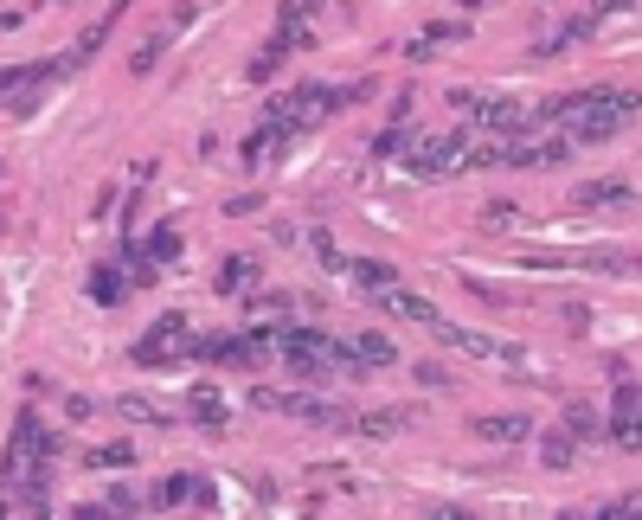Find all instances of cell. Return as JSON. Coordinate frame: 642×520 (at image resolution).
<instances>
[{"instance_id":"8","label":"cell","mask_w":642,"mask_h":520,"mask_svg":"<svg viewBox=\"0 0 642 520\" xmlns=\"http://www.w3.org/2000/svg\"><path fill=\"white\" fill-rule=\"evenodd\" d=\"M360 289H373V296H392V289H405L399 283V264H379V257H354V270H347Z\"/></svg>"},{"instance_id":"10","label":"cell","mask_w":642,"mask_h":520,"mask_svg":"<svg viewBox=\"0 0 642 520\" xmlns=\"http://www.w3.org/2000/svg\"><path fill=\"white\" fill-rule=\"evenodd\" d=\"M572 200L578 206H623V200H630V187H623V180H585Z\"/></svg>"},{"instance_id":"19","label":"cell","mask_w":642,"mask_h":520,"mask_svg":"<svg viewBox=\"0 0 642 520\" xmlns=\"http://www.w3.org/2000/svg\"><path fill=\"white\" fill-rule=\"evenodd\" d=\"M135 463V443H103V450H90V469H122Z\"/></svg>"},{"instance_id":"13","label":"cell","mask_w":642,"mask_h":520,"mask_svg":"<svg viewBox=\"0 0 642 520\" xmlns=\"http://www.w3.org/2000/svg\"><path fill=\"white\" fill-rule=\"evenodd\" d=\"M476 431L495 443H521V437H533V424L527 418H476Z\"/></svg>"},{"instance_id":"28","label":"cell","mask_w":642,"mask_h":520,"mask_svg":"<svg viewBox=\"0 0 642 520\" xmlns=\"http://www.w3.org/2000/svg\"><path fill=\"white\" fill-rule=\"evenodd\" d=\"M559 520H578V514H559Z\"/></svg>"},{"instance_id":"12","label":"cell","mask_w":642,"mask_h":520,"mask_svg":"<svg viewBox=\"0 0 642 520\" xmlns=\"http://www.w3.org/2000/svg\"><path fill=\"white\" fill-rule=\"evenodd\" d=\"M257 283V264L251 257H225V270H219V296H238V289H251Z\"/></svg>"},{"instance_id":"11","label":"cell","mask_w":642,"mask_h":520,"mask_svg":"<svg viewBox=\"0 0 642 520\" xmlns=\"http://www.w3.org/2000/svg\"><path fill=\"white\" fill-rule=\"evenodd\" d=\"M565 431H572V437H598V431H610V418H598V405L572 399V405H565Z\"/></svg>"},{"instance_id":"21","label":"cell","mask_w":642,"mask_h":520,"mask_svg":"<svg viewBox=\"0 0 642 520\" xmlns=\"http://www.w3.org/2000/svg\"><path fill=\"white\" fill-rule=\"evenodd\" d=\"M482 225H488V232H508V225H514V206H482Z\"/></svg>"},{"instance_id":"9","label":"cell","mask_w":642,"mask_h":520,"mask_svg":"<svg viewBox=\"0 0 642 520\" xmlns=\"http://www.w3.org/2000/svg\"><path fill=\"white\" fill-rule=\"evenodd\" d=\"M187 411H193V424H206V431H219V424H225V399H219L212 386H193Z\"/></svg>"},{"instance_id":"5","label":"cell","mask_w":642,"mask_h":520,"mask_svg":"<svg viewBox=\"0 0 642 520\" xmlns=\"http://www.w3.org/2000/svg\"><path fill=\"white\" fill-rule=\"evenodd\" d=\"M431 334H437L443 347L476 354V360H501V366H521V360H527V347H521V341H501V334H469V328H450V321H437Z\"/></svg>"},{"instance_id":"23","label":"cell","mask_w":642,"mask_h":520,"mask_svg":"<svg viewBox=\"0 0 642 520\" xmlns=\"http://www.w3.org/2000/svg\"><path fill=\"white\" fill-rule=\"evenodd\" d=\"M187 495H200V488H193V476H174L161 488V501H187Z\"/></svg>"},{"instance_id":"6","label":"cell","mask_w":642,"mask_h":520,"mask_svg":"<svg viewBox=\"0 0 642 520\" xmlns=\"http://www.w3.org/2000/svg\"><path fill=\"white\" fill-rule=\"evenodd\" d=\"M610 437H617L623 450H636V443H642V392H636V386L617 392V411H610Z\"/></svg>"},{"instance_id":"15","label":"cell","mask_w":642,"mask_h":520,"mask_svg":"<svg viewBox=\"0 0 642 520\" xmlns=\"http://www.w3.org/2000/svg\"><path fill=\"white\" fill-rule=\"evenodd\" d=\"M309 244H315L321 270H334V277H347V270H354V257H347V251H341V244H334L328 232H309Z\"/></svg>"},{"instance_id":"24","label":"cell","mask_w":642,"mask_h":520,"mask_svg":"<svg viewBox=\"0 0 642 520\" xmlns=\"http://www.w3.org/2000/svg\"><path fill=\"white\" fill-rule=\"evenodd\" d=\"M110 514H116V508H110V501H103V508H97V501H84V508H78V514H71V520H110Z\"/></svg>"},{"instance_id":"7","label":"cell","mask_w":642,"mask_h":520,"mask_svg":"<svg viewBox=\"0 0 642 520\" xmlns=\"http://www.w3.org/2000/svg\"><path fill=\"white\" fill-rule=\"evenodd\" d=\"M456 155H463V135H443V142H424L418 155H411V174H450V167H463Z\"/></svg>"},{"instance_id":"26","label":"cell","mask_w":642,"mask_h":520,"mask_svg":"<svg viewBox=\"0 0 642 520\" xmlns=\"http://www.w3.org/2000/svg\"><path fill=\"white\" fill-rule=\"evenodd\" d=\"M431 520H476V514H469V508H437Z\"/></svg>"},{"instance_id":"16","label":"cell","mask_w":642,"mask_h":520,"mask_svg":"<svg viewBox=\"0 0 642 520\" xmlns=\"http://www.w3.org/2000/svg\"><path fill=\"white\" fill-rule=\"evenodd\" d=\"M411 418H418V411H366L360 431H366V437H392V431H405Z\"/></svg>"},{"instance_id":"18","label":"cell","mask_w":642,"mask_h":520,"mask_svg":"<svg viewBox=\"0 0 642 520\" xmlns=\"http://www.w3.org/2000/svg\"><path fill=\"white\" fill-rule=\"evenodd\" d=\"M572 443H578L572 431H546V437H540V456H546V469H565V463H572Z\"/></svg>"},{"instance_id":"22","label":"cell","mask_w":642,"mask_h":520,"mask_svg":"<svg viewBox=\"0 0 642 520\" xmlns=\"http://www.w3.org/2000/svg\"><path fill=\"white\" fill-rule=\"evenodd\" d=\"M110 508L116 514H135V508H142V495H135V488H110Z\"/></svg>"},{"instance_id":"27","label":"cell","mask_w":642,"mask_h":520,"mask_svg":"<svg viewBox=\"0 0 642 520\" xmlns=\"http://www.w3.org/2000/svg\"><path fill=\"white\" fill-rule=\"evenodd\" d=\"M630 508H636V514H642V495H630Z\"/></svg>"},{"instance_id":"17","label":"cell","mask_w":642,"mask_h":520,"mask_svg":"<svg viewBox=\"0 0 642 520\" xmlns=\"http://www.w3.org/2000/svg\"><path fill=\"white\" fill-rule=\"evenodd\" d=\"M90 296H97V302H116V296H122V270H116V264H90Z\"/></svg>"},{"instance_id":"25","label":"cell","mask_w":642,"mask_h":520,"mask_svg":"<svg viewBox=\"0 0 642 520\" xmlns=\"http://www.w3.org/2000/svg\"><path fill=\"white\" fill-rule=\"evenodd\" d=\"M636 508H630V501H617V508H598V514H591V520H630Z\"/></svg>"},{"instance_id":"20","label":"cell","mask_w":642,"mask_h":520,"mask_svg":"<svg viewBox=\"0 0 642 520\" xmlns=\"http://www.w3.org/2000/svg\"><path fill=\"white\" fill-rule=\"evenodd\" d=\"M405 142H411V129H405V116H399V122H392V129H386V135H379V142H373V155L386 161V155H399Z\"/></svg>"},{"instance_id":"14","label":"cell","mask_w":642,"mask_h":520,"mask_svg":"<svg viewBox=\"0 0 642 520\" xmlns=\"http://www.w3.org/2000/svg\"><path fill=\"white\" fill-rule=\"evenodd\" d=\"M354 354L373 360V366H392V360H399V347H392L386 334H354ZM373 366H366V373H373Z\"/></svg>"},{"instance_id":"3","label":"cell","mask_w":642,"mask_h":520,"mask_svg":"<svg viewBox=\"0 0 642 520\" xmlns=\"http://www.w3.org/2000/svg\"><path fill=\"white\" fill-rule=\"evenodd\" d=\"M251 405H257V411H283V418H296V424H315V431H347V424H354L341 405L302 399V392H270V386H257V392H251Z\"/></svg>"},{"instance_id":"1","label":"cell","mask_w":642,"mask_h":520,"mask_svg":"<svg viewBox=\"0 0 642 520\" xmlns=\"http://www.w3.org/2000/svg\"><path fill=\"white\" fill-rule=\"evenodd\" d=\"M636 110H642L636 90H578V97L546 103V122H565V135H578V142H598V135L623 129Z\"/></svg>"},{"instance_id":"4","label":"cell","mask_w":642,"mask_h":520,"mask_svg":"<svg viewBox=\"0 0 642 520\" xmlns=\"http://www.w3.org/2000/svg\"><path fill=\"white\" fill-rule=\"evenodd\" d=\"M193 328H187V315H161L155 328L135 341V366H167V360H193Z\"/></svg>"},{"instance_id":"2","label":"cell","mask_w":642,"mask_h":520,"mask_svg":"<svg viewBox=\"0 0 642 520\" xmlns=\"http://www.w3.org/2000/svg\"><path fill=\"white\" fill-rule=\"evenodd\" d=\"M277 347H283V360H289V373H296V379L366 373L360 354H354V334H347V341H334V334H321V328H277Z\"/></svg>"}]
</instances>
